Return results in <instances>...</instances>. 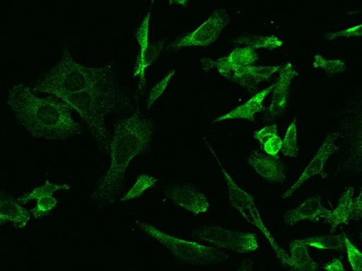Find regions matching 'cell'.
<instances>
[{
    "instance_id": "9",
    "label": "cell",
    "mask_w": 362,
    "mask_h": 271,
    "mask_svg": "<svg viewBox=\"0 0 362 271\" xmlns=\"http://www.w3.org/2000/svg\"><path fill=\"white\" fill-rule=\"evenodd\" d=\"M282 67H236L229 62L228 57L219 59L214 62V67H217L221 76L227 78L230 81L243 86L253 95L259 93L258 84L270 81L273 74L280 71Z\"/></svg>"
},
{
    "instance_id": "10",
    "label": "cell",
    "mask_w": 362,
    "mask_h": 271,
    "mask_svg": "<svg viewBox=\"0 0 362 271\" xmlns=\"http://www.w3.org/2000/svg\"><path fill=\"white\" fill-rule=\"evenodd\" d=\"M229 22L230 18L226 11L222 8L216 10L199 28L177 38L168 46L167 50L177 51L187 47H208L217 40Z\"/></svg>"
},
{
    "instance_id": "5",
    "label": "cell",
    "mask_w": 362,
    "mask_h": 271,
    "mask_svg": "<svg viewBox=\"0 0 362 271\" xmlns=\"http://www.w3.org/2000/svg\"><path fill=\"white\" fill-rule=\"evenodd\" d=\"M341 113L340 158L333 178L341 174L358 176L362 174V97L350 103Z\"/></svg>"
},
{
    "instance_id": "2",
    "label": "cell",
    "mask_w": 362,
    "mask_h": 271,
    "mask_svg": "<svg viewBox=\"0 0 362 271\" xmlns=\"http://www.w3.org/2000/svg\"><path fill=\"white\" fill-rule=\"evenodd\" d=\"M8 105L19 123L33 137L66 141L82 133L81 126L72 117L70 105L55 96L40 98L24 83L12 87Z\"/></svg>"
},
{
    "instance_id": "17",
    "label": "cell",
    "mask_w": 362,
    "mask_h": 271,
    "mask_svg": "<svg viewBox=\"0 0 362 271\" xmlns=\"http://www.w3.org/2000/svg\"><path fill=\"white\" fill-rule=\"evenodd\" d=\"M166 42V39H161L157 42L152 43L144 52H140L137 55L133 73L134 77L140 76V83L134 97L136 103L139 101L146 84V69L158 59L161 52L165 50Z\"/></svg>"
},
{
    "instance_id": "24",
    "label": "cell",
    "mask_w": 362,
    "mask_h": 271,
    "mask_svg": "<svg viewBox=\"0 0 362 271\" xmlns=\"http://www.w3.org/2000/svg\"><path fill=\"white\" fill-rule=\"evenodd\" d=\"M160 182V179L149 174H141L138 177L134 185L120 199V201H129L141 197L146 190L153 188Z\"/></svg>"
},
{
    "instance_id": "11",
    "label": "cell",
    "mask_w": 362,
    "mask_h": 271,
    "mask_svg": "<svg viewBox=\"0 0 362 271\" xmlns=\"http://www.w3.org/2000/svg\"><path fill=\"white\" fill-rule=\"evenodd\" d=\"M339 137V132L331 133L327 135L323 144L319 148L311 163L308 164L307 168L301 174V176L295 185L282 195V199L290 197L298 188L304 185V183L316 174L320 175L323 179L329 176L324 169L329 157L334 154L339 152V146L336 145Z\"/></svg>"
},
{
    "instance_id": "35",
    "label": "cell",
    "mask_w": 362,
    "mask_h": 271,
    "mask_svg": "<svg viewBox=\"0 0 362 271\" xmlns=\"http://www.w3.org/2000/svg\"><path fill=\"white\" fill-rule=\"evenodd\" d=\"M362 218V188L359 195L353 200L352 220L359 221Z\"/></svg>"
},
{
    "instance_id": "22",
    "label": "cell",
    "mask_w": 362,
    "mask_h": 271,
    "mask_svg": "<svg viewBox=\"0 0 362 271\" xmlns=\"http://www.w3.org/2000/svg\"><path fill=\"white\" fill-rule=\"evenodd\" d=\"M234 42L236 43V45L245 46L252 49H268L271 51L283 45V42L277 37H275L274 35L272 37H261L245 33L243 36L236 38Z\"/></svg>"
},
{
    "instance_id": "28",
    "label": "cell",
    "mask_w": 362,
    "mask_h": 271,
    "mask_svg": "<svg viewBox=\"0 0 362 271\" xmlns=\"http://www.w3.org/2000/svg\"><path fill=\"white\" fill-rule=\"evenodd\" d=\"M58 204L57 200L53 196H47L37 200V204L31 209L30 213L36 219L47 216Z\"/></svg>"
},
{
    "instance_id": "37",
    "label": "cell",
    "mask_w": 362,
    "mask_h": 271,
    "mask_svg": "<svg viewBox=\"0 0 362 271\" xmlns=\"http://www.w3.org/2000/svg\"><path fill=\"white\" fill-rule=\"evenodd\" d=\"M254 262L252 260L247 259L241 262L236 271H253Z\"/></svg>"
},
{
    "instance_id": "7",
    "label": "cell",
    "mask_w": 362,
    "mask_h": 271,
    "mask_svg": "<svg viewBox=\"0 0 362 271\" xmlns=\"http://www.w3.org/2000/svg\"><path fill=\"white\" fill-rule=\"evenodd\" d=\"M203 138L205 144L209 146V150L211 151L215 158H216L223 175H225L226 180L228 183L230 205L235 207L247 222L255 225L262 232L267 240L269 241L281 264L291 271L292 267L291 258L279 246V244L275 241L269 229H267V226L262 221L259 212H258L254 197L241 189L235 180L230 178V175L225 168H223L222 163L217 154L214 151L213 148L209 143L206 142V138L204 137H203Z\"/></svg>"
},
{
    "instance_id": "15",
    "label": "cell",
    "mask_w": 362,
    "mask_h": 271,
    "mask_svg": "<svg viewBox=\"0 0 362 271\" xmlns=\"http://www.w3.org/2000/svg\"><path fill=\"white\" fill-rule=\"evenodd\" d=\"M322 196L316 195L308 198L305 202L295 209H289L284 215V221L288 226H294L298 221L308 220L318 222L320 218L324 219L331 215L329 209L324 207L321 203Z\"/></svg>"
},
{
    "instance_id": "27",
    "label": "cell",
    "mask_w": 362,
    "mask_h": 271,
    "mask_svg": "<svg viewBox=\"0 0 362 271\" xmlns=\"http://www.w3.org/2000/svg\"><path fill=\"white\" fill-rule=\"evenodd\" d=\"M313 67L324 69L329 76L343 73L347 69L343 61L339 59H327L321 55H315Z\"/></svg>"
},
{
    "instance_id": "16",
    "label": "cell",
    "mask_w": 362,
    "mask_h": 271,
    "mask_svg": "<svg viewBox=\"0 0 362 271\" xmlns=\"http://www.w3.org/2000/svg\"><path fill=\"white\" fill-rule=\"evenodd\" d=\"M30 212L6 192L0 195V224L11 222L16 229H23L30 221Z\"/></svg>"
},
{
    "instance_id": "36",
    "label": "cell",
    "mask_w": 362,
    "mask_h": 271,
    "mask_svg": "<svg viewBox=\"0 0 362 271\" xmlns=\"http://www.w3.org/2000/svg\"><path fill=\"white\" fill-rule=\"evenodd\" d=\"M341 258H335L332 261L327 263L323 269L325 271H346L344 269L343 264L341 263Z\"/></svg>"
},
{
    "instance_id": "21",
    "label": "cell",
    "mask_w": 362,
    "mask_h": 271,
    "mask_svg": "<svg viewBox=\"0 0 362 271\" xmlns=\"http://www.w3.org/2000/svg\"><path fill=\"white\" fill-rule=\"evenodd\" d=\"M305 246H311L317 249L335 250L341 253H347L346 241H344V233L339 235H323L315 236L301 240Z\"/></svg>"
},
{
    "instance_id": "12",
    "label": "cell",
    "mask_w": 362,
    "mask_h": 271,
    "mask_svg": "<svg viewBox=\"0 0 362 271\" xmlns=\"http://www.w3.org/2000/svg\"><path fill=\"white\" fill-rule=\"evenodd\" d=\"M279 78L275 83L271 106L265 109V123H269L278 117H282L288 108L293 78L298 74L291 63L284 65L279 71Z\"/></svg>"
},
{
    "instance_id": "30",
    "label": "cell",
    "mask_w": 362,
    "mask_h": 271,
    "mask_svg": "<svg viewBox=\"0 0 362 271\" xmlns=\"http://www.w3.org/2000/svg\"><path fill=\"white\" fill-rule=\"evenodd\" d=\"M342 233H344V241H346L349 260L352 267V270L362 271V253L353 246L344 231H342Z\"/></svg>"
},
{
    "instance_id": "3",
    "label": "cell",
    "mask_w": 362,
    "mask_h": 271,
    "mask_svg": "<svg viewBox=\"0 0 362 271\" xmlns=\"http://www.w3.org/2000/svg\"><path fill=\"white\" fill-rule=\"evenodd\" d=\"M79 113L100 150L110 154V141L106 119L111 113L127 115L133 110L128 92L120 84L117 69L95 81L76 93L60 98Z\"/></svg>"
},
{
    "instance_id": "20",
    "label": "cell",
    "mask_w": 362,
    "mask_h": 271,
    "mask_svg": "<svg viewBox=\"0 0 362 271\" xmlns=\"http://www.w3.org/2000/svg\"><path fill=\"white\" fill-rule=\"evenodd\" d=\"M290 251L291 271H322L321 266L309 257L307 246L301 240L291 241Z\"/></svg>"
},
{
    "instance_id": "26",
    "label": "cell",
    "mask_w": 362,
    "mask_h": 271,
    "mask_svg": "<svg viewBox=\"0 0 362 271\" xmlns=\"http://www.w3.org/2000/svg\"><path fill=\"white\" fill-rule=\"evenodd\" d=\"M296 117L289 126L286 137L282 142L281 152L286 156L297 157L299 146L297 142Z\"/></svg>"
},
{
    "instance_id": "23",
    "label": "cell",
    "mask_w": 362,
    "mask_h": 271,
    "mask_svg": "<svg viewBox=\"0 0 362 271\" xmlns=\"http://www.w3.org/2000/svg\"><path fill=\"white\" fill-rule=\"evenodd\" d=\"M70 188L71 187L67 185H54V183H52L49 180H47L44 185L38 187L30 192H28V193L21 196L17 199V200H18L21 204H25L31 200H38L42 197L52 196L57 191L66 190Z\"/></svg>"
},
{
    "instance_id": "33",
    "label": "cell",
    "mask_w": 362,
    "mask_h": 271,
    "mask_svg": "<svg viewBox=\"0 0 362 271\" xmlns=\"http://www.w3.org/2000/svg\"><path fill=\"white\" fill-rule=\"evenodd\" d=\"M281 139L278 135H276L269 138L268 141L264 143L262 150L270 156H278L279 152L281 151Z\"/></svg>"
},
{
    "instance_id": "25",
    "label": "cell",
    "mask_w": 362,
    "mask_h": 271,
    "mask_svg": "<svg viewBox=\"0 0 362 271\" xmlns=\"http://www.w3.org/2000/svg\"><path fill=\"white\" fill-rule=\"evenodd\" d=\"M257 59L255 50L251 47L238 48L228 57L229 62L236 67L252 66Z\"/></svg>"
},
{
    "instance_id": "4",
    "label": "cell",
    "mask_w": 362,
    "mask_h": 271,
    "mask_svg": "<svg viewBox=\"0 0 362 271\" xmlns=\"http://www.w3.org/2000/svg\"><path fill=\"white\" fill-rule=\"evenodd\" d=\"M116 69L114 61L100 67H87L71 55L70 47H63L62 58L46 73L40 74L31 84L34 93H47L62 98L79 92L82 87L107 75Z\"/></svg>"
},
{
    "instance_id": "29",
    "label": "cell",
    "mask_w": 362,
    "mask_h": 271,
    "mask_svg": "<svg viewBox=\"0 0 362 271\" xmlns=\"http://www.w3.org/2000/svg\"><path fill=\"white\" fill-rule=\"evenodd\" d=\"M151 8L152 6L150 8V11L148 14L145 16L144 20L142 23L136 29L134 32V37L136 39L137 42H139V45L141 47V52H144L146 49L149 47V26H150V19L151 16Z\"/></svg>"
},
{
    "instance_id": "32",
    "label": "cell",
    "mask_w": 362,
    "mask_h": 271,
    "mask_svg": "<svg viewBox=\"0 0 362 271\" xmlns=\"http://www.w3.org/2000/svg\"><path fill=\"white\" fill-rule=\"evenodd\" d=\"M352 37H362V24L342 31L327 33L325 35L324 38L326 40H332L339 38H350Z\"/></svg>"
},
{
    "instance_id": "8",
    "label": "cell",
    "mask_w": 362,
    "mask_h": 271,
    "mask_svg": "<svg viewBox=\"0 0 362 271\" xmlns=\"http://www.w3.org/2000/svg\"><path fill=\"white\" fill-rule=\"evenodd\" d=\"M191 236L194 239L243 253L255 251L258 248L255 233L233 231L217 225L197 227L191 232Z\"/></svg>"
},
{
    "instance_id": "38",
    "label": "cell",
    "mask_w": 362,
    "mask_h": 271,
    "mask_svg": "<svg viewBox=\"0 0 362 271\" xmlns=\"http://www.w3.org/2000/svg\"><path fill=\"white\" fill-rule=\"evenodd\" d=\"M183 4V5H185V6H187V1H182V2L174 1V2H170V4Z\"/></svg>"
},
{
    "instance_id": "6",
    "label": "cell",
    "mask_w": 362,
    "mask_h": 271,
    "mask_svg": "<svg viewBox=\"0 0 362 271\" xmlns=\"http://www.w3.org/2000/svg\"><path fill=\"white\" fill-rule=\"evenodd\" d=\"M135 223L144 233L165 246L178 261L185 265H218L229 258L228 253L221 249L177 238L141 220H136Z\"/></svg>"
},
{
    "instance_id": "1",
    "label": "cell",
    "mask_w": 362,
    "mask_h": 271,
    "mask_svg": "<svg viewBox=\"0 0 362 271\" xmlns=\"http://www.w3.org/2000/svg\"><path fill=\"white\" fill-rule=\"evenodd\" d=\"M154 132L153 121L139 110L116 124L110 141V168L99 179L90 197L95 206L103 209L115 202L124 188L129 164L136 156L149 152Z\"/></svg>"
},
{
    "instance_id": "31",
    "label": "cell",
    "mask_w": 362,
    "mask_h": 271,
    "mask_svg": "<svg viewBox=\"0 0 362 271\" xmlns=\"http://www.w3.org/2000/svg\"><path fill=\"white\" fill-rule=\"evenodd\" d=\"M176 74V69H173L169 74L163 79L156 86L153 87V89L149 93V98L148 101V109L150 110L155 101H156L163 92L166 90L170 81H171L172 76Z\"/></svg>"
},
{
    "instance_id": "13",
    "label": "cell",
    "mask_w": 362,
    "mask_h": 271,
    "mask_svg": "<svg viewBox=\"0 0 362 271\" xmlns=\"http://www.w3.org/2000/svg\"><path fill=\"white\" fill-rule=\"evenodd\" d=\"M165 195L175 204L194 214L205 213L210 206L202 192L188 183L171 185L165 190Z\"/></svg>"
},
{
    "instance_id": "19",
    "label": "cell",
    "mask_w": 362,
    "mask_h": 271,
    "mask_svg": "<svg viewBox=\"0 0 362 271\" xmlns=\"http://www.w3.org/2000/svg\"><path fill=\"white\" fill-rule=\"evenodd\" d=\"M354 188L350 186L346 188L339 199L338 207L334 209L329 217L325 218V221L331 225V233L336 231L341 224H349L352 220L353 196H354Z\"/></svg>"
},
{
    "instance_id": "39",
    "label": "cell",
    "mask_w": 362,
    "mask_h": 271,
    "mask_svg": "<svg viewBox=\"0 0 362 271\" xmlns=\"http://www.w3.org/2000/svg\"><path fill=\"white\" fill-rule=\"evenodd\" d=\"M360 238L362 240V233H361V234H360Z\"/></svg>"
},
{
    "instance_id": "14",
    "label": "cell",
    "mask_w": 362,
    "mask_h": 271,
    "mask_svg": "<svg viewBox=\"0 0 362 271\" xmlns=\"http://www.w3.org/2000/svg\"><path fill=\"white\" fill-rule=\"evenodd\" d=\"M248 163L266 180L274 183H284L287 180L288 168L279 156L253 151L248 157Z\"/></svg>"
},
{
    "instance_id": "18",
    "label": "cell",
    "mask_w": 362,
    "mask_h": 271,
    "mask_svg": "<svg viewBox=\"0 0 362 271\" xmlns=\"http://www.w3.org/2000/svg\"><path fill=\"white\" fill-rule=\"evenodd\" d=\"M274 86L275 83L268 87V88L255 94L252 99H250L244 105H241V106L227 113L226 115L214 119L213 124L230 119H246L254 122L255 120V113L265 110L262 102L266 98L267 96L272 93Z\"/></svg>"
},
{
    "instance_id": "34",
    "label": "cell",
    "mask_w": 362,
    "mask_h": 271,
    "mask_svg": "<svg viewBox=\"0 0 362 271\" xmlns=\"http://www.w3.org/2000/svg\"><path fill=\"white\" fill-rule=\"evenodd\" d=\"M278 135L277 125H274L272 126H267L263 129L256 131L254 134V137L259 141L261 148H263L264 143L268 141L272 137Z\"/></svg>"
}]
</instances>
